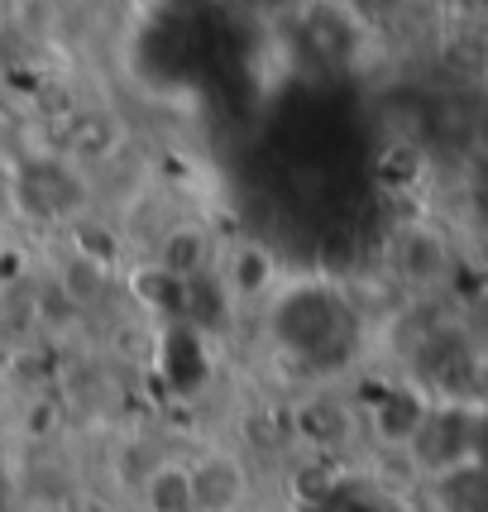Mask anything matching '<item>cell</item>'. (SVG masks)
Instances as JSON below:
<instances>
[{"label": "cell", "instance_id": "1", "mask_svg": "<svg viewBox=\"0 0 488 512\" xmlns=\"http://www.w3.org/2000/svg\"><path fill=\"white\" fill-rule=\"evenodd\" d=\"M211 283L230 307H268L283 288V259L264 240H230L216 249Z\"/></svg>", "mask_w": 488, "mask_h": 512}, {"label": "cell", "instance_id": "2", "mask_svg": "<svg viewBox=\"0 0 488 512\" xmlns=\"http://www.w3.org/2000/svg\"><path fill=\"white\" fill-rule=\"evenodd\" d=\"M455 268V249L450 235L436 230L431 221H407L388 235V273L398 278L407 292H431L441 288Z\"/></svg>", "mask_w": 488, "mask_h": 512}, {"label": "cell", "instance_id": "3", "mask_svg": "<svg viewBox=\"0 0 488 512\" xmlns=\"http://www.w3.org/2000/svg\"><path fill=\"white\" fill-rule=\"evenodd\" d=\"M197 512H244L254 498V469L235 446H206L187 455Z\"/></svg>", "mask_w": 488, "mask_h": 512}, {"label": "cell", "instance_id": "4", "mask_svg": "<svg viewBox=\"0 0 488 512\" xmlns=\"http://www.w3.org/2000/svg\"><path fill=\"white\" fill-rule=\"evenodd\" d=\"M216 249H221V240L201 221H173L154 245V273L168 288L182 292V288H192V283H201V278H211Z\"/></svg>", "mask_w": 488, "mask_h": 512}, {"label": "cell", "instance_id": "5", "mask_svg": "<svg viewBox=\"0 0 488 512\" xmlns=\"http://www.w3.org/2000/svg\"><path fill=\"white\" fill-rule=\"evenodd\" d=\"M292 431L316 450H340L350 436H359V407L345 402L340 393L321 388L292 407Z\"/></svg>", "mask_w": 488, "mask_h": 512}, {"label": "cell", "instance_id": "6", "mask_svg": "<svg viewBox=\"0 0 488 512\" xmlns=\"http://www.w3.org/2000/svg\"><path fill=\"white\" fill-rule=\"evenodd\" d=\"M134 503H139V512H197L187 455H158V460H149L144 474L134 479Z\"/></svg>", "mask_w": 488, "mask_h": 512}, {"label": "cell", "instance_id": "7", "mask_svg": "<svg viewBox=\"0 0 488 512\" xmlns=\"http://www.w3.org/2000/svg\"><path fill=\"white\" fill-rule=\"evenodd\" d=\"M15 230H10V221H5V216H0V268L10 264V259H15Z\"/></svg>", "mask_w": 488, "mask_h": 512}]
</instances>
